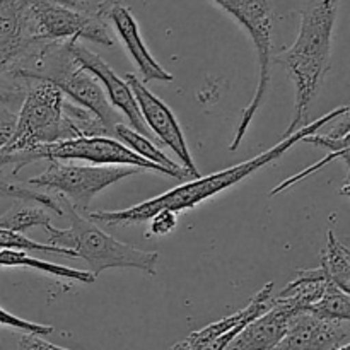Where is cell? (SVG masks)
Segmentation results:
<instances>
[{
	"label": "cell",
	"instance_id": "8",
	"mask_svg": "<svg viewBox=\"0 0 350 350\" xmlns=\"http://www.w3.org/2000/svg\"><path fill=\"white\" fill-rule=\"evenodd\" d=\"M31 34L41 43L92 41L111 48L115 44L108 23L94 10H81L55 0H27Z\"/></svg>",
	"mask_w": 350,
	"mask_h": 350
},
{
	"label": "cell",
	"instance_id": "15",
	"mask_svg": "<svg viewBox=\"0 0 350 350\" xmlns=\"http://www.w3.org/2000/svg\"><path fill=\"white\" fill-rule=\"evenodd\" d=\"M304 313L296 303L284 297H272L270 308L250 321L224 350H272L286 335L296 314Z\"/></svg>",
	"mask_w": 350,
	"mask_h": 350
},
{
	"label": "cell",
	"instance_id": "29",
	"mask_svg": "<svg viewBox=\"0 0 350 350\" xmlns=\"http://www.w3.org/2000/svg\"><path fill=\"white\" fill-rule=\"evenodd\" d=\"M335 350H350V345L345 344V345H342V347H338V349H335Z\"/></svg>",
	"mask_w": 350,
	"mask_h": 350
},
{
	"label": "cell",
	"instance_id": "28",
	"mask_svg": "<svg viewBox=\"0 0 350 350\" xmlns=\"http://www.w3.org/2000/svg\"><path fill=\"white\" fill-rule=\"evenodd\" d=\"M55 2L64 3V5H68V7H74V9L92 10L91 0H55Z\"/></svg>",
	"mask_w": 350,
	"mask_h": 350
},
{
	"label": "cell",
	"instance_id": "1",
	"mask_svg": "<svg viewBox=\"0 0 350 350\" xmlns=\"http://www.w3.org/2000/svg\"><path fill=\"white\" fill-rule=\"evenodd\" d=\"M344 113H349V106H340L337 109H332L330 113H325L321 118L314 120L310 125L301 126L293 135L280 139V142L277 146L265 150V152L258 154L253 159L245 161L241 164H236V166L228 167L224 171H219V173H212L208 176L195 178L193 181H187V183L180 185V187L171 188V190L159 195V197L150 198V200L137 204L130 208H123V211L88 212V219H91L92 222H103V224L109 226V228H126V226L149 222V219L161 211H171L176 212V214H180L183 211H190V208L197 207L198 204L208 200L211 197H215L221 191L241 183L245 178H248L250 174L258 171L260 167L267 166V164L273 163L275 159L282 157L291 147L296 146L297 142H303L311 133H317L321 126L340 118Z\"/></svg>",
	"mask_w": 350,
	"mask_h": 350
},
{
	"label": "cell",
	"instance_id": "27",
	"mask_svg": "<svg viewBox=\"0 0 350 350\" xmlns=\"http://www.w3.org/2000/svg\"><path fill=\"white\" fill-rule=\"evenodd\" d=\"M17 350H70L58 347V345L50 344V342L44 340L40 335H27L24 334L23 338L17 344Z\"/></svg>",
	"mask_w": 350,
	"mask_h": 350
},
{
	"label": "cell",
	"instance_id": "18",
	"mask_svg": "<svg viewBox=\"0 0 350 350\" xmlns=\"http://www.w3.org/2000/svg\"><path fill=\"white\" fill-rule=\"evenodd\" d=\"M51 226V214L43 205L33 202L16 200L12 207L0 215V229L24 234L33 228H48Z\"/></svg>",
	"mask_w": 350,
	"mask_h": 350
},
{
	"label": "cell",
	"instance_id": "7",
	"mask_svg": "<svg viewBox=\"0 0 350 350\" xmlns=\"http://www.w3.org/2000/svg\"><path fill=\"white\" fill-rule=\"evenodd\" d=\"M48 167L38 176L27 180L29 187L44 188L67 200L77 212L88 214L92 198L111 185L135 176L137 167L126 166H85V164L48 161Z\"/></svg>",
	"mask_w": 350,
	"mask_h": 350
},
{
	"label": "cell",
	"instance_id": "20",
	"mask_svg": "<svg viewBox=\"0 0 350 350\" xmlns=\"http://www.w3.org/2000/svg\"><path fill=\"white\" fill-rule=\"evenodd\" d=\"M313 317L327 321H349L350 320V296L334 284H328L325 293L317 303L311 304L308 311Z\"/></svg>",
	"mask_w": 350,
	"mask_h": 350
},
{
	"label": "cell",
	"instance_id": "22",
	"mask_svg": "<svg viewBox=\"0 0 350 350\" xmlns=\"http://www.w3.org/2000/svg\"><path fill=\"white\" fill-rule=\"evenodd\" d=\"M0 250H21V252L53 253V255L70 256V258H75V255L70 252V250H64V248H57V246L36 243L33 241V239L26 238L24 234L5 231V229H0Z\"/></svg>",
	"mask_w": 350,
	"mask_h": 350
},
{
	"label": "cell",
	"instance_id": "12",
	"mask_svg": "<svg viewBox=\"0 0 350 350\" xmlns=\"http://www.w3.org/2000/svg\"><path fill=\"white\" fill-rule=\"evenodd\" d=\"M272 291L273 282L265 284L238 313L221 318V320L207 325L202 330L193 332L187 338L174 344L170 350H224L250 321H253L269 310Z\"/></svg>",
	"mask_w": 350,
	"mask_h": 350
},
{
	"label": "cell",
	"instance_id": "17",
	"mask_svg": "<svg viewBox=\"0 0 350 350\" xmlns=\"http://www.w3.org/2000/svg\"><path fill=\"white\" fill-rule=\"evenodd\" d=\"M113 137H116L118 142H122L123 146L129 147L132 152H135L137 156H140L142 159L163 167V170L170 174V178H174V180H180V181H185L188 180V178H191V174L188 173L183 166L173 163V161H171L170 157L159 149V147L154 146V142L149 139V137L135 132V130L130 129V126L123 125V123H118V125L115 126V130H113Z\"/></svg>",
	"mask_w": 350,
	"mask_h": 350
},
{
	"label": "cell",
	"instance_id": "10",
	"mask_svg": "<svg viewBox=\"0 0 350 350\" xmlns=\"http://www.w3.org/2000/svg\"><path fill=\"white\" fill-rule=\"evenodd\" d=\"M123 81L126 82V85L132 91L137 106H139L140 116H142L149 132L156 135L164 146H167L176 154L178 159L181 161V166L191 174V178H200L197 166L193 163V157L190 154V149L187 146L183 130H181L174 113L156 94H152L147 89V85L137 79V75L126 74Z\"/></svg>",
	"mask_w": 350,
	"mask_h": 350
},
{
	"label": "cell",
	"instance_id": "2",
	"mask_svg": "<svg viewBox=\"0 0 350 350\" xmlns=\"http://www.w3.org/2000/svg\"><path fill=\"white\" fill-rule=\"evenodd\" d=\"M338 3L340 0H303L296 41L272 57V64L282 65L294 85V113L282 139L306 125L311 103L330 68Z\"/></svg>",
	"mask_w": 350,
	"mask_h": 350
},
{
	"label": "cell",
	"instance_id": "3",
	"mask_svg": "<svg viewBox=\"0 0 350 350\" xmlns=\"http://www.w3.org/2000/svg\"><path fill=\"white\" fill-rule=\"evenodd\" d=\"M62 208V217H67L70 226L65 229L53 224L44 228L48 245L70 250L75 258H82L94 277L109 269H137L149 275H156L159 253L144 252L135 246L125 245L113 236L106 234L91 219L75 211L67 200L57 197Z\"/></svg>",
	"mask_w": 350,
	"mask_h": 350
},
{
	"label": "cell",
	"instance_id": "5",
	"mask_svg": "<svg viewBox=\"0 0 350 350\" xmlns=\"http://www.w3.org/2000/svg\"><path fill=\"white\" fill-rule=\"evenodd\" d=\"M68 43L70 41L44 43L7 75L50 82L72 103L94 113L108 130V135L113 137L115 126L122 123L118 111L109 105L101 84L75 62Z\"/></svg>",
	"mask_w": 350,
	"mask_h": 350
},
{
	"label": "cell",
	"instance_id": "9",
	"mask_svg": "<svg viewBox=\"0 0 350 350\" xmlns=\"http://www.w3.org/2000/svg\"><path fill=\"white\" fill-rule=\"evenodd\" d=\"M38 161H85L92 166H126L140 171H156L170 176L163 167L142 159L113 137H82L38 146L27 154L26 164Z\"/></svg>",
	"mask_w": 350,
	"mask_h": 350
},
{
	"label": "cell",
	"instance_id": "6",
	"mask_svg": "<svg viewBox=\"0 0 350 350\" xmlns=\"http://www.w3.org/2000/svg\"><path fill=\"white\" fill-rule=\"evenodd\" d=\"M215 5L228 12L252 38L253 46L258 55L260 75L258 85L252 101L241 111V120L236 129L234 139L229 144V150L241 146L253 118L263 106L272 79V34H273V0H212Z\"/></svg>",
	"mask_w": 350,
	"mask_h": 350
},
{
	"label": "cell",
	"instance_id": "21",
	"mask_svg": "<svg viewBox=\"0 0 350 350\" xmlns=\"http://www.w3.org/2000/svg\"><path fill=\"white\" fill-rule=\"evenodd\" d=\"M0 198H12V200H24L33 202V204L43 205L53 214L62 215V208L58 205L57 198L50 193H41V191L31 190L29 187H23V185L12 183L0 178Z\"/></svg>",
	"mask_w": 350,
	"mask_h": 350
},
{
	"label": "cell",
	"instance_id": "4",
	"mask_svg": "<svg viewBox=\"0 0 350 350\" xmlns=\"http://www.w3.org/2000/svg\"><path fill=\"white\" fill-rule=\"evenodd\" d=\"M65 96L46 81H29L17 113L16 130L3 149H0V171L12 167L17 174L26 164L34 147L77 139L64 113Z\"/></svg>",
	"mask_w": 350,
	"mask_h": 350
},
{
	"label": "cell",
	"instance_id": "25",
	"mask_svg": "<svg viewBox=\"0 0 350 350\" xmlns=\"http://www.w3.org/2000/svg\"><path fill=\"white\" fill-rule=\"evenodd\" d=\"M149 231L152 236H166L173 232L178 226V214L171 211H161L149 219Z\"/></svg>",
	"mask_w": 350,
	"mask_h": 350
},
{
	"label": "cell",
	"instance_id": "19",
	"mask_svg": "<svg viewBox=\"0 0 350 350\" xmlns=\"http://www.w3.org/2000/svg\"><path fill=\"white\" fill-rule=\"evenodd\" d=\"M320 269L334 286L350 293V253L332 231H328L327 245L321 252Z\"/></svg>",
	"mask_w": 350,
	"mask_h": 350
},
{
	"label": "cell",
	"instance_id": "26",
	"mask_svg": "<svg viewBox=\"0 0 350 350\" xmlns=\"http://www.w3.org/2000/svg\"><path fill=\"white\" fill-rule=\"evenodd\" d=\"M16 113H12V109L7 106H0V149H3L12 137L14 130H16Z\"/></svg>",
	"mask_w": 350,
	"mask_h": 350
},
{
	"label": "cell",
	"instance_id": "14",
	"mask_svg": "<svg viewBox=\"0 0 350 350\" xmlns=\"http://www.w3.org/2000/svg\"><path fill=\"white\" fill-rule=\"evenodd\" d=\"M41 44L31 34L27 0H0V77L19 67Z\"/></svg>",
	"mask_w": 350,
	"mask_h": 350
},
{
	"label": "cell",
	"instance_id": "24",
	"mask_svg": "<svg viewBox=\"0 0 350 350\" xmlns=\"http://www.w3.org/2000/svg\"><path fill=\"white\" fill-rule=\"evenodd\" d=\"M0 325L2 327L14 328V330H19L27 335H40V337H46V335H50L53 332V327H50V325L33 323V321L23 320V318L5 311L3 308H0Z\"/></svg>",
	"mask_w": 350,
	"mask_h": 350
},
{
	"label": "cell",
	"instance_id": "13",
	"mask_svg": "<svg viewBox=\"0 0 350 350\" xmlns=\"http://www.w3.org/2000/svg\"><path fill=\"white\" fill-rule=\"evenodd\" d=\"M70 48L72 57L75 58L79 65H81L84 70H88L99 84L103 85V91H106V98H108L109 105L116 109V111H122L123 116L130 122V129H133L135 132L142 133V135L152 139V133L149 132V129L144 123L142 116H140L139 106H137L135 98H133L132 91L126 85V82L123 79H120L116 75V72L99 57L98 53L91 51L89 48H85L81 41H70L68 43Z\"/></svg>",
	"mask_w": 350,
	"mask_h": 350
},
{
	"label": "cell",
	"instance_id": "16",
	"mask_svg": "<svg viewBox=\"0 0 350 350\" xmlns=\"http://www.w3.org/2000/svg\"><path fill=\"white\" fill-rule=\"evenodd\" d=\"M349 321H327L299 313L272 350H335L349 344Z\"/></svg>",
	"mask_w": 350,
	"mask_h": 350
},
{
	"label": "cell",
	"instance_id": "23",
	"mask_svg": "<svg viewBox=\"0 0 350 350\" xmlns=\"http://www.w3.org/2000/svg\"><path fill=\"white\" fill-rule=\"evenodd\" d=\"M338 157H340V159L344 161L345 167H347V171H349V152H330L327 157H323V159H320L317 164H313V166L308 167V170L301 171V173L294 174V176L287 178L286 181H282V183L277 185V187L273 188L272 191H270V197H275V195H279L280 191L287 190V188H291V187H293V185L299 183V181L303 180V178L310 176V174H314V173H317V171H320L321 167H325V166H327V164H330L332 161L338 159Z\"/></svg>",
	"mask_w": 350,
	"mask_h": 350
},
{
	"label": "cell",
	"instance_id": "11",
	"mask_svg": "<svg viewBox=\"0 0 350 350\" xmlns=\"http://www.w3.org/2000/svg\"><path fill=\"white\" fill-rule=\"evenodd\" d=\"M92 10L103 21H106L108 26H113L116 36L125 46L130 60H133L135 67L142 74L144 84L152 81L173 82V75L166 68L161 67L159 62L150 55L146 41L142 40L139 24L123 0H99Z\"/></svg>",
	"mask_w": 350,
	"mask_h": 350
}]
</instances>
